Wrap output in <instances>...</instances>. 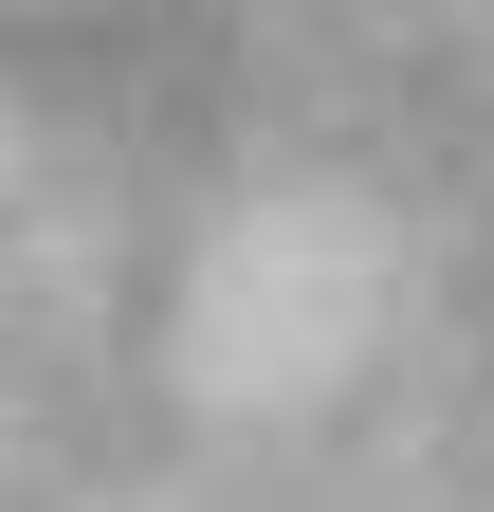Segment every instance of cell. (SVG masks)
I'll return each mask as SVG.
<instances>
[{
    "mask_svg": "<svg viewBox=\"0 0 494 512\" xmlns=\"http://www.w3.org/2000/svg\"><path fill=\"white\" fill-rule=\"evenodd\" d=\"M0 512H494V0H0Z\"/></svg>",
    "mask_w": 494,
    "mask_h": 512,
    "instance_id": "6da1fadb",
    "label": "cell"
}]
</instances>
